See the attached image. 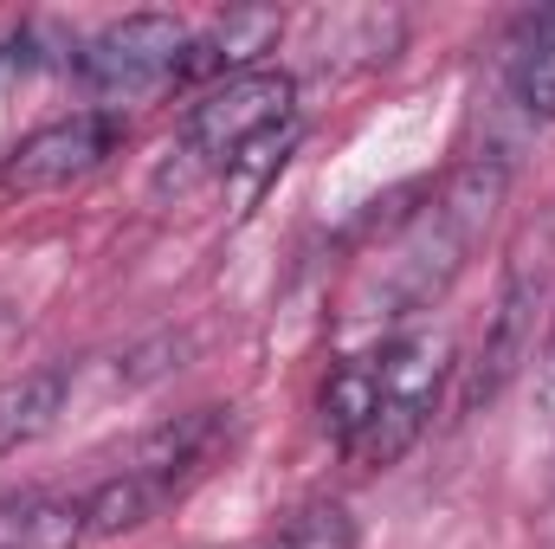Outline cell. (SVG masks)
I'll use <instances>...</instances> for the list:
<instances>
[{"instance_id": "obj_1", "label": "cell", "mask_w": 555, "mask_h": 549, "mask_svg": "<svg viewBox=\"0 0 555 549\" xmlns=\"http://www.w3.org/2000/svg\"><path fill=\"white\" fill-rule=\"evenodd\" d=\"M504 188H511V162H504V155H472V162L433 194V207L408 227L401 253L388 259V278H382V297L395 304L388 317L426 310L452 278L465 272L472 246L491 233V220H498V207H504Z\"/></svg>"}, {"instance_id": "obj_2", "label": "cell", "mask_w": 555, "mask_h": 549, "mask_svg": "<svg viewBox=\"0 0 555 549\" xmlns=\"http://www.w3.org/2000/svg\"><path fill=\"white\" fill-rule=\"evenodd\" d=\"M291 104H297V78L291 72H246V78L214 85L188 111V124H181V149H175L181 175H162V188H188L194 175L233 168L246 142H259L266 130H284L291 124Z\"/></svg>"}, {"instance_id": "obj_3", "label": "cell", "mask_w": 555, "mask_h": 549, "mask_svg": "<svg viewBox=\"0 0 555 549\" xmlns=\"http://www.w3.org/2000/svg\"><path fill=\"white\" fill-rule=\"evenodd\" d=\"M439 382H446V343H439V336H408V343L382 349V362H375L382 401L369 413V426L356 433L349 459H362V465H395L420 433H426L433 401H439Z\"/></svg>"}, {"instance_id": "obj_4", "label": "cell", "mask_w": 555, "mask_h": 549, "mask_svg": "<svg viewBox=\"0 0 555 549\" xmlns=\"http://www.w3.org/2000/svg\"><path fill=\"white\" fill-rule=\"evenodd\" d=\"M181 52H188V26L168 20V13H130V20H111L98 39L78 46V78L98 91V98H142L155 85H175L181 72Z\"/></svg>"}, {"instance_id": "obj_5", "label": "cell", "mask_w": 555, "mask_h": 549, "mask_svg": "<svg viewBox=\"0 0 555 549\" xmlns=\"http://www.w3.org/2000/svg\"><path fill=\"white\" fill-rule=\"evenodd\" d=\"M130 137V124H124V111H72V117H52V124H39L33 137L13 142V155L0 162V181L13 188V194H46V188H65V181H78V175H91V168H104L111 155H117V142Z\"/></svg>"}, {"instance_id": "obj_6", "label": "cell", "mask_w": 555, "mask_h": 549, "mask_svg": "<svg viewBox=\"0 0 555 549\" xmlns=\"http://www.w3.org/2000/svg\"><path fill=\"white\" fill-rule=\"evenodd\" d=\"M530 349H537V278L517 272L504 284V297H498V310H491V323H485V336H478V349H472V369H465V413H478L485 401H498L504 395V382L530 362Z\"/></svg>"}, {"instance_id": "obj_7", "label": "cell", "mask_w": 555, "mask_h": 549, "mask_svg": "<svg viewBox=\"0 0 555 549\" xmlns=\"http://www.w3.org/2000/svg\"><path fill=\"white\" fill-rule=\"evenodd\" d=\"M278 33H284V13H272V7H233V13H220L201 39H188L175 85H201V78H220L227 85V78H246L253 59H266L278 46Z\"/></svg>"}, {"instance_id": "obj_8", "label": "cell", "mask_w": 555, "mask_h": 549, "mask_svg": "<svg viewBox=\"0 0 555 549\" xmlns=\"http://www.w3.org/2000/svg\"><path fill=\"white\" fill-rule=\"evenodd\" d=\"M85 531V498H52V491H7L0 498V549H78Z\"/></svg>"}, {"instance_id": "obj_9", "label": "cell", "mask_w": 555, "mask_h": 549, "mask_svg": "<svg viewBox=\"0 0 555 549\" xmlns=\"http://www.w3.org/2000/svg\"><path fill=\"white\" fill-rule=\"evenodd\" d=\"M214 433H220V408L175 413V420H162L137 452H130V472H142V478H149V485H162V491H175V478H188V472L207 459Z\"/></svg>"}, {"instance_id": "obj_10", "label": "cell", "mask_w": 555, "mask_h": 549, "mask_svg": "<svg viewBox=\"0 0 555 549\" xmlns=\"http://www.w3.org/2000/svg\"><path fill=\"white\" fill-rule=\"evenodd\" d=\"M65 401H72V369H59V362L20 375L13 388H0V459L20 452V446H33L39 433H52Z\"/></svg>"}, {"instance_id": "obj_11", "label": "cell", "mask_w": 555, "mask_h": 549, "mask_svg": "<svg viewBox=\"0 0 555 549\" xmlns=\"http://www.w3.org/2000/svg\"><path fill=\"white\" fill-rule=\"evenodd\" d=\"M162 485H149L142 472H111L104 485H91L85 491V531L91 537H124V531H137V524H149L155 511H162Z\"/></svg>"}, {"instance_id": "obj_12", "label": "cell", "mask_w": 555, "mask_h": 549, "mask_svg": "<svg viewBox=\"0 0 555 549\" xmlns=\"http://www.w3.org/2000/svg\"><path fill=\"white\" fill-rule=\"evenodd\" d=\"M375 401H382V388H375V362H343V369L323 382V433L349 452L356 433L369 426Z\"/></svg>"}, {"instance_id": "obj_13", "label": "cell", "mask_w": 555, "mask_h": 549, "mask_svg": "<svg viewBox=\"0 0 555 549\" xmlns=\"http://www.w3.org/2000/svg\"><path fill=\"white\" fill-rule=\"evenodd\" d=\"M511 98L530 111V117H555V13L530 33V46L517 52V65H511Z\"/></svg>"}, {"instance_id": "obj_14", "label": "cell", "mask_w": 555, "mask_h": 549, "mask_svg": "<svg viewBox=\"0 0 555 549\" xmlns=\"http://www.w3.org/2000/svg\"><path fill=\"white\" fill-rule=\"evenodd\" d=\"M272 549H356V518H349L343 505H317V511H304Z\"/></svg>"}, {"instance_id": "obj_15", "label": "cell", "mask_w": 555, "mask_h": 549, "mask_svg": "<svg viewBox=\"0 0 555 549\" xmlns=\"http://www.w3.org/2000/svg\"><path fill=\"white\" fill-rule=\"evenodd\" d=\"M291 142H297V124H284V130H266L259 142H246V149H240V162H233L227 175H233V181H240V188L253 194V188H259L266 175H278V168H284Z\"/></svg>"}, {"instance_id": "obj_16", "label": "cell", "mask_w": 555, "mask_h": 549, "mask_svg": "<svg viewBox=\"0 0 555 549\" xmlns=\"http://www.w3.org/2000/svg\"><path fill=\"white\" fill-rule=\"evenodd\" d=\"M537 369H543V401L555 408V317H550V336H543V362Z\"/></svg>"}]
</instances>
